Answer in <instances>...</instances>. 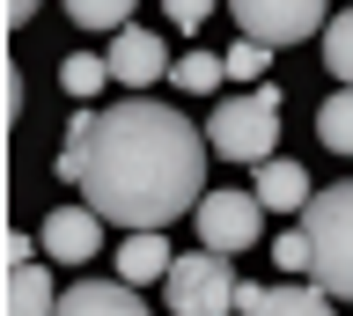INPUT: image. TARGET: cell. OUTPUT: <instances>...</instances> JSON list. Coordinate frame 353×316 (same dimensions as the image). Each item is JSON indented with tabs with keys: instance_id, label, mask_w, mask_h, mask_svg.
<instances>
[{
	"instance_id": "1",
	"label": "cell",
	"mask_w": 353,
	"mask_h": 316,
	"mask_svg": "<svg viewBox=\"0 0 353 316\" xmlns=\"http://www.w3.org/2000/svg\"><path fill=\"white\" fill-rule=\"evenodd\" d=\"M206 147L199 125L176 103H103V111H74L59 147L66 184H81V206H96L103 221L125 228H170L184 213H199V177H206Z\"/></svg>"
},
{
	"instance_id": "2",
	"label": "cell",
	"mask_w": 353,
	"mask_h": 316,
	"mask_svg": "<svg viewBox=\"0 0 353 316\" xmlns=\"http://www.w3.org/2000/svg\"><path fill=\"white\" fill-rule=\"evenodd\" d=\"M206 140H214L221 162H272V147H280V89L272 81H258V89L228 96V103H214V118H206Z\"/></svg>"
},
{
	"instance_id": "3",
	"label": "cell",
	"mask_w": 353,
	"mask_h": 316,
	"mask_svg": "<svg viewBox=\"0 0 353 316\" xmlns=\"http://www.w3.org/2000/svg\"><path fill=\"white\" fill-rule=\"evenodd\" d=\"M302 228H309V243H316V287L353 302V177L324 184L302 206Z\"/></svg>"
},
{
	"instance_id": "4",
	"label": "cell",
	"mask_w": 353,
	"mask_h": 316,
	"mask_svg": "<svg viewBox=\"0 0 353 316\" xmlns=\"http://www.w3.org/2000/svg\"><path fill=\"white\" fill-rule=\"evenodd\" d=\"M162 294H170V309L176 316H236V294L243 280L228 272V250H184L170 265V280H162Z\"/></svg>"
},
{
	"instance_id": "5",
	"label": "cell",
	"mask_w": 353,
	"mask_h": 316,
	"mask_svg": "<svg viewBox=\"0 0 353 316\" xmlns=\"http://www.w3.org/2000/svg\"><path fill=\"white\" fill-rule=\"evenodd\" d=\"M236 8L243 37H258V45H302V37H316V23H324V0H228Z\"/></svg>"
},
{
	"instance_id": "6",
	"label": "cell",
	"mask_w": 353,
	"mask_h": 316,
	"mask_svg": "<svg viewBox=\"0 0 353 316\" xmlns=\"http://www.w3.org/2000/svg\"><path fill=\"white\" fill-rule=\"evenodd\" d=\"M258 213H265L258 191H206L199 199V243L206 250H250L258 243Z\"/></svg>"
},
{
	"instance_id": "7",
	"label": "cell",
	"mask_w": 353,
	"mask_h": 316,
	"mask_svg": "<svg viewBox=\"0 0 353 316\" xmlns=\"http://www.w3.org/2000/svg\"><path fill=\"white\" fill-rule=\"evenodd\" d=\"M103 59H110V81H125L132 96L148 89V81H162V74H176V59L162 52V37H148V30H118Z\"/></svg>"
},
{
	"instance_id": "8",
	"label": "cell",
	"mask_w": 353,
	"mask_h": 316,
	"mask_svg": "<svg viewBox=\"0 0 353 316\" xmlns=\"http://www.w3.org/2000/svg\"><path fill=\"white\" fill-rule=\"evenodd\" d=\"M96 243H103V213H96V206H59V213H44V257L88 265Z\"/></svg>"
},
{
	"instance_id": "9",
	"label": "cell",
	"mask_w": 353,
	"mask_h": 316,
	"mask_svg": "<svg viewBox=\"0 0 353 316\" xmlns=\"http://www.w3.org/2000/svg\"><path fill=\"white\" fill-rule=\"evenodd\" d=\"M331 302H339V294L302 287V280H280V287L243 280V294H236V309H243V316H331Z\"/></svg>"
},
{
	"instance_id": "10",
	"label": "cell",
	"mask_w": 353,
	"mask_h": 316,
	"mask_svg": "<svg viewBox=\"0 0 353 316\" xmlns=\"http://www.w3.org/2000/svg\"><path fill=\"white\" fill-rule=\"evenodd\" d=\"M59 316H148L132 280H74L59 294Z\"/></svg>"
},
{
	"instance_id": "11",
	"label": "cell",
	"mask_w": 353,
	"mask_h": 316,
	"mask_svg": "<svg viewBox=\"0 0 353 316\" xmlns=\"http://www.w3.org/2000/svg\"><path fill=\"white\" fill-rule=\"evenodd\" d=\"M176 250L162 243V228H132L125 243H118V280H170Z\"/></svg>"
},
{
	"instance_id": "12",
	"label": "cell",
	"mask_w": 353,
	"mask_h": 316,
	"mask_svg": "<svg viewBox=\"0 0 353 316\" xmlns=\"http://www.w3.org/2000/svg\"><path fill=\"white\" fill-rule=\"evenodd\" d=\"M258 199H265V213H302L309 206V169L302 162H258Z\"/></svg>"
},
{
	"instance_id": "13",
	"label": "cell",
	"mask_w": 353,
	"mask_h": 316,
	"mask_svg": "<svg viewBox=\"0 0 353 316\" xmlns=\"http://www.w3.org/2000/svg\"><path fill=\"white\" fill-rule=\"evenodd\" d=\"M8 316H59V294H52V280L37 265L8 272Z\"/></svg>"
},
{
	"instance_id": "14",
	"label": "cell",
	"mask_w": 353,
	"mask_h": 316,
	"mask_svg": "<svg viewBox=\"0 0 353 316\" xmlns=\"http://www.w3.org/2000/svg\"><path fill=\"white\" fill-rule=\"evenodd\" d=\"M316 140H324L331 155H353V89L324 96V111H316Z\"/></svg>"
},
{
	"instance_id": "15",
	"label": "cell",
	"mask_w": 353,
	"mask_h": 316,
	"mask_svg": "<svg viewBox=\"0 0 353 316\" xmlns=\"http://www.w3.org/2000/svg\"><path fill=\"white\" fill-rule=\"evenodd\" d=\"M324 67L353 89V8H339V15L324 23Z\"/></svg>"
},
{
	"instance_id": "16",
	"label": "cell",
	"mask_w": 353,
	"mask_h": 316,
	"mask_svg": "<svg viewBox=\"0 0 353 316\" xmlns=\"http://www.w3.org/2000/svg\"><path fill=\"white\" fill-rule=\"evenodd\" d=\"M81 30H132V0H66Z\"/></svg>"
},
{
	"instance_id": "17",
	"label": "cell",
	"mask_w": 353,
	"mask_h": 316,
	"mask_svg": "<svg viewBox=\"0 0 353 316\" xmlns=\"http://www.w3.org/2000/svg\"><path fill=\"white\" fill-rule=\"evenodd\" d=\"M170 81H176V89H192V96H206V89H221V81H228V59H214V52H192V59H176Z\"/></svg>"
},
{
	"instance_id": "18",
	"label": "cell",
	"mask_w": 353,
	"mask_h": 316,
	"mask_svg": "<svg viewBox=\"0 0 353 316\" xmlns=\"http://www.w3.org/2000/svg\"><path fill=\"white\" fill-rule=\"evenodd\" d=\"M59 81H66V96H81V103H88V96L110 81V59H88V52H74V59L59 67Z\"/></svg>"
},
{
	"instance_id": "19",
	"label": "cell",
	"mask_w": 353,
	"mask_h": 316,
	"mask_svg": "<svg viewBox=\"0 0 353 316\" xmlns=\"http://www.w3.org/2000/svg\"><path fill=\"white\" fill-rule=\"evenodd\" d=\"M265 67H272V45H258V37H243V45H228V81H258Z\"/></svg>"
},
{
	"instance_id": "20",
	"label": "cell",
	"mask_w": 353,
	"mask_h": 316,
	"mask_svg": "<svg viewBox=\"0 0 353 316\" xmlns=\"http://www.w3.org/2000/svg\"><path fill=\"white\" fill-rule=\"evenodd\" d=\"M272 257H280V272H316V243H309V228L280 235V243H272Z\"/></svg>"
},
{
	"instance_id": "21",
	"label": "cell",
	"mask_w": 353,
	"mask_h": 316,
	"mask_svg": "<svg viewBox=\"0 0 353 316\" xmlns=\"http://www.w3.org/2000/svg\"><path fill=\"white\" fill-rule=\"evenodd\" d=\"M206 15H214V0H170V23L176 30H199Z\"/></svg>"
},
{
	"instance_id": "22",
	"label": "cell",
	"mask_w": 353,
	"mask_h": 316,
	"mask_svg": "<svg viewBox=\"0 0 353 316\" xmlns=\"http://www.w3.org/2000/svg\"><path fill=\"white\" fill-rule=\"evenodd\" d=\"M30 15H37V0H8V30H22Z\"/></svg>"
},
{
	"instance_id": "23",
	"label": "cell",
	"mask_w": 353,
	"mask_h": 316,
	"mask_svg": "<svg viewBox=\"0 0 353 316\" xmlns=\"http://www.w3.org/2000/svg\"><path fill=\"white\" fill-rule=\"evenodd\" d=\"M236 316H243V309H236Z\"/></svg>"
}]
</instances>
